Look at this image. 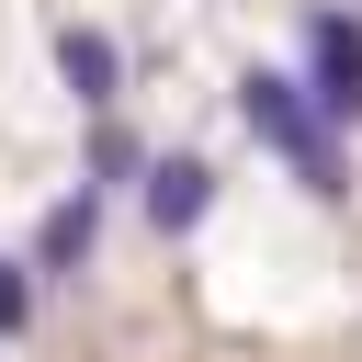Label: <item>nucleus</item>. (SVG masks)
Returning <instances> with one entry per match:
<instances>
[{"label":"nucleus","instance_id":"nucleus-4","mask_svg":"<svg viewBox=\"0 0 362 362\" xmlns=\"http://www.w3.org/2000/svg\"><path fill=\"white\" fill-rule=\"evenodd\" d=\"M57 79L79 90V113H113V90H124V57H113V34L68 23V34H57Z\"/></svg>","mask_w":362,"mask_h":362},{"label":"nucleus","instance_id":"nucleus-2","mask_svg":"<svg viewBox=\"0 0 362 362\" xmlns=\"http://www.w3.org/2000/svg\"><path fill=\"white\" fill-rule=\"evenodd\" d=\"M305 90H317L328 124L362 113V23L351 11H305Z\"/></svg>","mask_w":362,"mask_h":362},{"label":"nucleus","instance_id":"nucleus-7","mask_svg":"<svg viewBox=\"0 0 362 362\" xmlns=\"http://www.w3.org/2000/svg\"><path fill=\"white\" fill-rule=\"evenodd\" d=\"M23 317H34V272H23V260H0V339H11Z\"/></svg>","mask_w":362,"mask_h":362},{"label":"nucleus","instance_id":"nucleus-3","mask_svg":"<svg viewBox=\"0 0 362 362\" xmlns=\"http://www.w3.org/2000/svg\"><path fill=\"white\" fill-rule=\"evenodd\" d=\"M204 204H215V170L204 158H147V226L158 238H192Z\"/></svg>","mask_w":362,"mask_h":362},{"label":"nucleus","instance_id":"nucleus-5","mask_svg":"<svg viewBox=\"0 0 362 362\" xmlns=\"http://www.w3.org/2000/svg\"><path fill=\"white\" fill-rule=\"evenodd\" d=\"M90 238H102V192L79 181V192L34 226V272H79V260H90Z\"/></svg>","mask_w":362,"mask_h":362},{"label":"nucleus","instance_id":"nucleus-1","mask_svg":"<svg viewBox=\"0 0 362 362\" xmlns=\"http://www.w3.org/2000/svg\"><path fill=\"white\" fill-rule=\"evenodd\" d=\"M238 113H249V136L317 192V204H339L351 192V170H339V136H328V113H317V90L305 79H283V68H249L238 79Z\"/></svg>","mask_w":362,"mask_h":362},{"label":"nucleus","instance_id":"nucleus-6","mask_svg":"<svg viewBox=\"0 0 362 362\" xmlns=\"http://www.w3.org/2000/svg\"><path fill=\"white\" fill-rule=\"evenodd\" d=\"M124 181H147V147L113 113H90V192H124Z\"/></svg>","mask_w":362,"mask_h":362}]
</instances>
